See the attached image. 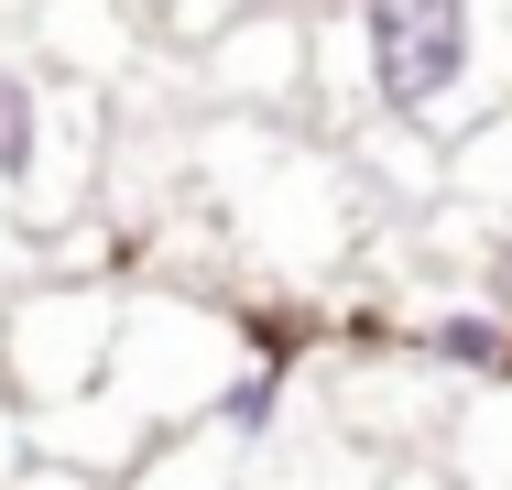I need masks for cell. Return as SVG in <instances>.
<instances>
[{
	"label": "cell",
	"mask_w": 512,
	"mask_h": 490,
	"mask_svg": "<svg viewBox=\"0 0 512 490\" xmlns=\"http://www.w3.org/2000/svg\"><path fill=\"white\" fill-rule=\"evenodd\" d=\"M120 327H131L120 273H55V284L11 294V305H0V392H11L33 425L77 414V403L109 382V360H120Z\"/></svg>",
	"instance_id": "cell-2"
},
{
	"label": "cell",
	"mask_w": 512,
	"mask_h": 490,
	"mask_svg": "<svg viewBox=\"0 0 512 490\" xmlns=\"http://www.w3.org/2000/svg\"><path fill=\"white\" fill-rule=\"evenodd\" d=\"M44 55H55V66H88V77H120L131 11H120V0H44Z\"/></svg>",
	"instance_id": "cell-6"
},
{
	"label": "cell",
	"mask_w": 512,
	"mask_h": 490,
	"mask_svg": "<svg viewBox=\"0 0 512 490\" xmlns=\"http://www.w3.org/2000/svg\"><path fill=\"white\" fill-rule=\"evenodd\" d=\"M55 164V77L0 66V196L33 207V175Z\"/></svg>",
	"instance_id": "cell-4"
},
{
	"label": "cell",
	"mask_w": 512,
	"mask_h": 490,
	"mask_svg": "<svg viewBox=\"0 0 512 490\" xmlns=\"http://www.w3.org/2000/svg\"><path fill=\"white\" fill-rule=\"evenodd\" d=\"M33 458H44V425L0 392V490H22V469H33Z\"/></svg>",
	"instance_id": "cell-8"
},
{
	"label": "cell",
	"mask_w": 512,
	"mask_h": 490,
	"mask_svg": "<svg viewBox=\"0 0 512 490\" xmlns=\"http://www.w3.org/2000/svg\"><path fill=\"white\" fill-rule=\"evenodd\" d=\"M414 349H425L436 371L491 382V371H512V316H491V305H447V316H425V327H414Z\"/></svg>",
	"instance_id": "cell-7"
},
{
	"label": "cell",
	"mask_w": 512,
	"mask_h": 490,
	"mask_svg": "<svg viewBox=\"0 0 512 490\" xmlns=\"http://www.w3.org/2000/svg\"><path fill=\"white\" fill-rule=\"evenodd\" d=\"M22 490H120V480H109V469H77V458H33Z\"/></svg>",
	"instance_id": "cell-9"
},
{
	"label": "cell",
	"mask_w": 512,
	"mask_h": 490,
	"mask_svg": "<svg viewBox=\"0 0 512 490\" xmlns=\"http://www.w3.org/2000/svg\"><path fill=\"white\" fill-rule=\"evenodd\" d=\"M240 458H251V436L207 414V425H186V436H164L120 490H240Z\"/></svg>",
	"instance_id": "cell-5"
},
{
	"label": "cell",
	"mask_w": 512,
	"mask_h": 490,
	"mask_svg": "<svg viewBox=\"0 0 512 490\" xmlns=\"http://www.w3.org/2000/svg\"><path fill=\"white\" fill-rule=\"evenodd\" d=\"M306 55H316V22L295 0H251L240 22H218L197 55V77L218 98H251V109H284V98L306 88Z\"/></svg>",
	"instance_id": "cell-3"
},
{
	"label": "cell",
	"mask_w": 512,
	"mask_h": 490,
	"mask_svg": "<svg viewBox=\"0 0 512 490\" xmlns=\"http://www.w3.org/2000/svg\"><path fill=\"white\" fill-rule=\"evenodd\" d=\"M349 55H360V109L393 131H480L491 120V11L502 0H338Z\"/></svg>",
	"instance_id": "cell-1"
}]
</instances>
